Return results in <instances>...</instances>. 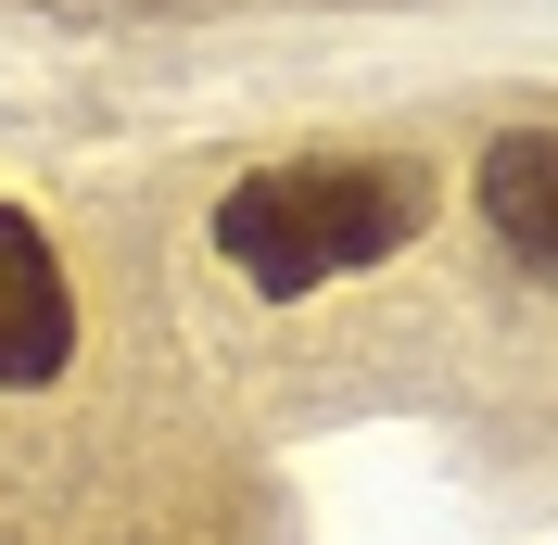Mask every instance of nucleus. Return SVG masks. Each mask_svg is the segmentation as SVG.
I'll return each instance as SVG.
<instances>
[{
    "instance_id": "obj_2",
    "label": "nucleus",
    "mask_w": 558,
    "mask_h": 545,
    "mask_svg": "<svg viewBox=\"0 0 558 545\" xmlns=\"http://www.w3.org/2000/svg\"><path fill=\"white\" fill-rule=\"evenodd\" d=\"M76 355V305H64V267L26 216L0 204V380H51Z\"/></svg>"
},
{
    "instance_id": "obj_1",
    "label": "nucleus",
    "mask_w": 558,
    "mask_h": 545,
    "mask_svg": "<svg viewBox=\"0 0 558 545\" xmlns=\"http://www.w3.org/2000/svg\"><path fill=\"white\" fill-rule=\"evenodd\" d=\"M432 229V178L418 166H279V178H242L216 204V254L254 279V292H317L343 267H381Z\"/></svg>"
},
{
    "instance_id": "obj_3",
    "label": "nucleus",
    "mask_w": 558,
    "mask_h": 545,
    "mask_svg": "<svg viewBox=\"0 0 558 545\" xmlns=\"http://www.w3.org/2000/svg\"><path fill=\"white\" fill-rule=\"evenodd\" d=\"M483 216H495V241L521 267L558 279V128H521V140L483 153Z\"/></svg>"
}]
</instances>
